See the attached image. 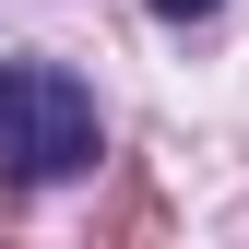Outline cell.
Returning a JSON list of instances; mask_svg holds the SVG:
<instances>
[{
	"mask_svg": "<svg viewBox=\"0 0 249 249\" xmlns=\"http://www.w3.org/2000/svg\"><path fill=\"white\" fill-rule=\"evenodd\" d=\"M95 166V95L59 59H0V178L48 190V178Z\"/></svg>",
	"mask_w": 249,
	"mask_h": 249,
	"instance_id": "cell-1",
	"label": "cell"
},
{
	"mask_svg": "<svg viewBox=\"0 0 249 249\" xmlns=\"http://www.w3.org/2000/svg\"><path fill=\"white\" fill-rule=\"evenodd\" d=\"M154 24H202V12H226V0H142Z\"/></svg>",
	"mask_w": 249,
	"mask_h": 249,
	"instance_id": "cell-2",
	"label": "cell"
}]
</instances>
